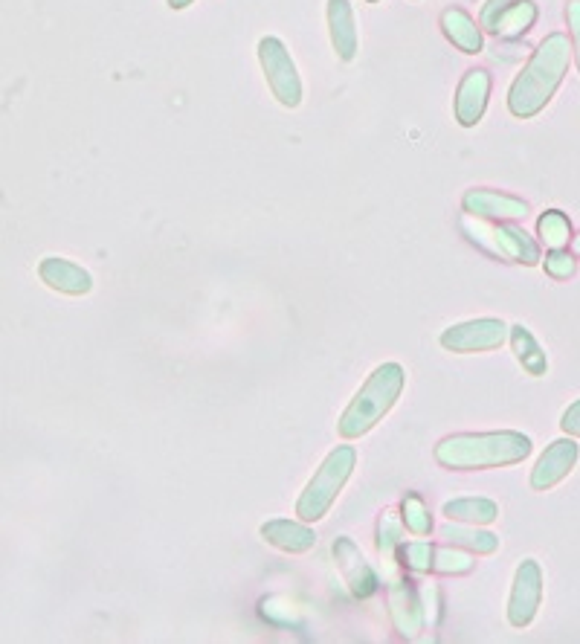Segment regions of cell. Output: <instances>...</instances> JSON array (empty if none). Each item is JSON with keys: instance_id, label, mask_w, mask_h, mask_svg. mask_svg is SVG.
<instances>
[{"instance_id": "1", "label": "cell", "mask_w": 580, "mask_h": 644, "mask_svg": "<svg viewBox=\"0 0 580 644\" xmlns=\"http://www.w3.org/2000/svg\"><path fill=\"white\" fill-rule=\"evenodd\" d=\"M566 70H569V38L554 32L534 50L528 67L511 85V93H508L511 114L520 119L540 114L551 102L557 85L563 82Z\"/></svg>"}, {"instance_id": "2", "label": "cell", "mask_w": 580, "mask_h": 644, "mask_svg": "<svg viewBox=\"0 0 580 644\" xmlns=\"http://www.w3.org/2000/svg\"><path fill=\"white\" fill-rule=\"evenodd\" d=\"M531 453V439L522 433H464L435 447V462L450 470L505 468Z\"/></svg>"}, {"instance_id": "3", "label": "cell", "mask_w": 580, "mask_h": 644, "mask_svg": "<svg viewBox=\"0 0 580 644\" xmlns=\"http://www.w3.org/2000/svg\"><path fill=\"white\" fill-rule=\"evenodd\" d=\"M406 386V372L401 363H383L369 375V381L363 383V389L354 395V401L348 404L337 430L343 439H360L366 436L377 421L392 410L401 398Z\"/></svg>"}, {"instance_id": "4", "label": "cell", "mask_w": 580, "mask_h": 644, "mask_svg": "<svg viewBox=\"0 0 580 644\" xmlns=\"http://www.w3.org/2000/svg\"><path fill=\"white\" fill-rule=\"evenodd\" d=\"M354 465H357V450H354L351 444H343V447L331 450L328 459L319 465L314 479L305 485L302 497L296 502L299 520H305V523H317V520H322V517L331 511L337 494L343 491V485L348 482Z\"/></svg>"}, {"instance_id": "5", "label": "cell", "mask_w": 580, "mask_h": 644, "mask_svg": "<svg viewBox=\"0 0 580 644\" xmlns=\"http://www.w3.org/2000/svg\"><path fill=\"white\" fill-rule=\"evenodd\" d=\"M464 233L473 244L485 247L493 256H502L508 262H522V264H537L540 259V250L537 244L528 238V235L517 230V227H505V224H488L485 218H476L467 215L462 221Z\"/></svg>"}, {"instance_id": "6", "label": "cell", "mask_w": 580, "mask_h": 644, "mask_svg": "<svg viewBox=\"0 0 580 644\" xmlns=\"http://www.w3.org/2000/svg\"><path fill=\"white\" fill-rule=\"evenodd\" d=\"M259 61L273 96L285 108H299V102H302V79H299V70L290 59L288 47L279 38L264 35L259 41Z\"/></svg>"}, {"instance_id": "7", "label": "cell", "mask_w": 580, "mask_h": 644, "mask_svg": "<svg viewBox=\"0 0 580 644\" xmlns=\"http://www.w3.org/2000/svg\"><path fill=\"white\" fill-rule=\"evenodd\" d=\"M508 334H511V328L502 320H470L450 325L441 334V346L456 354L493 352L508 340Z\"/></svg>"}, {"instance_id": "8", "label": "cell", "mask_w": 580, "mask_h": 644, "mask_svg": "<svg viewBox=\"0 0 580 644\" xmlns=\"http://www.w3.org/2000/svg\"><path fill=\"white\" fill-rule=\"evenodd\" d=\"M543 601V572L537 560H522L517 575H514V589L508 601V621L514 627H528L531 618L537 615V607Z\"/></svg>"}, {"instance_id": "9", "label": "cell", "mask_w": 580, "mask_h": 644, "mask_svg": "<svg viewBox=\"0 0 580 644\" xmlns=\"http://www.w3.org/2000/svg\"><path fill=\"white\" fill-rule=\"evenodd\" d=\"M462 206L467 215L485 218V221H514V218L528 215L525 201L514 198V195L493 192V189H470L462 198Z\"/></svg>"}, {"instance_id": "10", "label": "cell", "mask_w": 580, "mask_h": 644, "mask_svg": "<svg viewBox=\"0 0 580 644\" xmlns=\"http://www.w3.org/2000/svg\"><path fill=\"white\" fill-rule=\"evenodd\" d=\"M334 557H337V566H340V572H343V578H346L348 589H351L357 598L375 595V572H372V566L363 560L360 549L354 546L351 537H337V540H334Z\"/></svg>"}, {"instance_id": "11", "label": "cell", "mask_w": 580, "mask_h": 644, "mask_svg": "<svg viewBox=\"0 0 580 644\" xmlns=\"http://www.w3.org/2000/svg\"><path fill=\"white\" fill-rule=\"evenodd\" d=\"M491 96V76L488 70H467L456 93V119L464 128H473L479 119L485 117Z\"/></svg>"}, {"instance_id": "12", "label": "cell", "mask_w": 580, "mask_h": 644, "mask_svg": "<svg viewBox=\"0 0 580 644\" xmlns=\"http://www.w3.org/2000/svg\"><path fill=\"white\" fill-rule=\"evenodd\" d=\"M578 462V444L572 439H557L549 450L540 456L537 468L531 473V488L534 491H549L554 488Z\"/></svg>"}, {"instance_id": "13", "label": "cell", "mask_w": 580, "mask_h": 644, "mask_svg": "<svg viewBox=\"0 0 580 644\" xmlns=\"http://www.w3.org/2000/svg\"><path fill=\"white\" fill-rule=\"evenodd\" d=\"M38 276L47 288L58 293H70V296H82L93 288V276L87 273L82 264L58 259V256H47L38 264Z\"/></svg>"}, {"instance_id": "14", "label": "cell", "mask_w": 580, "mask_h": 644, "mask_svg": "<svg viewBox=\"0 0 580 644\" xmlns=\"http://www.w3.org/2000/svg\"><path fill=\"white\" fill-rule=\"evenodd\" d=\"M328 30H331V44L334 53L343 61L357 56V24H354V9L351 0H328Z\"/></svg>"}, {"instance_id": "15", "label": "cell", "mask_w": 580, "mask_h": 644, "mask_svg": "<svg viewBox=\"0 0 580 644\" xmlns=\"http://www.w3.org/2000/svg\"><path fill=\"white\" fill-rule=\"evenodd\" d=\"M389 607H392V618L398 633L406 639H415L424 627V610L418 601V592L409 586V581H395L392 584V595H389Z\"/></svg>"}, {"instance_id": "16", "label": "cell", "mask_w": 580, "mask_h": 644, "mask_svg": "<svg viewBox=\"0 0 580 644\" xmlns=\"http://www.w3.org/2000/svg\"><path fill=\"white\" fill-rule=\"evenodd\" d=\"M261 537L270 546H276L282 552H290V555H302V552H308V549L317 546L314 528L293 523V520H270V523H264L261 526Z\"/></svg>"}, {"instance_id": "17", "label": "cell", "mask_w": 580, "mask_h": 644, "mask_svg": "<svg viewBox=\"0 0 580 644\" xmlns=\"http://www.w3.org/2000/svg\"><path fill=\"white\" fill-rule=\"evenodd\" d=\"M441 30L462 50V53H482V30L464 9H444L441 12Z\"/></svg>"}, {"instance_id": "18", "label": "cell", "mask_w": 580, "mask_h": 644, "mask_svg": "<svg viewBox=\"0 0 580 644\" xmlns=\"http://www.w3.org/2000/svg\"><path fill=\"white\" fill-rule=\"evenodd\" d=\"M444 517L467 523V526H488V523H493L499 517V508H496V502L482 497L453 499V502L444 505Z\"/></svg>"}, {"instance_id": "19", "label": "cell", "mask_w": 580, "mask_h": 644, "mask_svg": "<svg viewBox=\"0 0 580 644\" xmlns=\"http://www.w3.org/2000/svg\"><path fill=\"white\" fill-rule=\"evenodd\" d=\"M508 337H511V346H514V354H517V360L522 363V369L528 375H546L549 360H546V352L537 346V340L531 337V331L522 328V325H514Z\"/></svg>"}, {"instance_id": "20", "label": "cell", "mask_w": 580, "mask_h": 644, "mask_svg": "<svg viewBox=\"0 0 580 644\" xmlns=\"http://www.w3.org/2000/svg\"><path fill=\"white\" fill-rule=\"evenodd\" d=\"M441 537L453 546L470 549L476 555H493L499 549V537L491 531H479V528H464V526H444Z\"/></svg>"}, {"instance_id": "21", "label": "cell", "mask_w": 580, "mask_h": 644, "mask_svg": "<svg viewBox=\"0 0 580 644\" xmlns=\"http://www.w3.org/2000/svg\"><path fill=\"white\" fill-rule=\"evenodd\" d=\"M537 21V6L528 3V0H517L499 21H496V30L493 35H502V38H520L522 32H528Z\"/></svg>"}, {"instance_id": "22", "label": "cell", "mask_w": 580, "mask_h": 644, "mask_svg": "<svg viewBox=\"0 0 580 644\" xmlns=\"http://www.w3.org/2000/svg\"><path fill=\"white\" fill-rule=\"evenodd\" d=\"M537 233L546 241V247L551 250H563L572 238V227H569V218L560 212V209H551L546 212L540 221H537Z\"/></svg>"}, {"instance_id": "23", "label": "cell", "mask_w": 580, "mask_h": 644, "mask_svg": "<svg viewBox=\"0 0 580 644\" xmlns=\"http://www.w3.org/2000/svg\"><path fill=\"white\" fill-rule=\"evenodd\" d=\"M401 520H404L406 531H412L415 537H424V534L433 531V517H430L424 499L415 497V494H409V497L404 499V514H401Z\"/></svg>"}, {"instance_id": "24", "label": "cell", "mask_w": 580, "mask_h": 644, "mask_svg": "<svg viewBox=\"0 0 580 644\" xmlns=\"http://www.w3.org/2000/svg\"><path fill=\"white\" fill-rule=\"evenodd\" d=\"M473 555L467 552H459V549H433V566L430 572H444V575H464L473 569Z\"/></svg>"}, {"instance_id": "25", "label": "cell", "mask_w": 580, "mask_h": 644, "mask_svg": "<svg viewBox=\"0 0 580 644\" xmlns=\"http://www.w3.org/2000/svg\"><path fill=\"white\" fill-rule=\"evenodd\" d=\"M404 531H401V523H398V517L389 511L383 520H380V526H377V552L386 557L389 563L395 560V549L404 543V537H401Z\"/></svg>"}, {"instance_id": "26", "label": "cell", "mask_w": 580, "mask_h": 644, "mask_svg": "<svg viewBox=\"0 0 580 644\" xmlns=\"http://www.w3.org/2000/svg\"><path fill=\"white\" fill-rule=\"evenodd\" d=\"M433 543H427V540H412V543H401L398 546V555L404 560L406 566L412 569V572H430V566H433Z\"/></svg>"}, {"instance_id": "27", "label": "cell", "mask_w": 580, "mask_h": 644, "mask_svg": "<svg viewBox=\"0 0 580 644\" xmlns=\"http://www.w3.org/2000/svg\"><path fill=\"white\" fill-rule=\"evenodd\" d=\"M514 3H517V0H488V3L482 6L479 27H482V30H488V32L496 30V21H499V18H502V15H505L511 6H514Z\"/></svg>"}, {"instance_id": "28", "label": "cell", "mask_w": 580, "mask_h": 644, "mask_svg": "<svg viewBox=\"0 0 580 644\" xmlns=\"http://www.w3.org/2000/svg\"><path fill=\"white\" fill-rule=\"evenodd\" d=\"M546 270H549L554 279H569L575 273V259L563 250H554L549 259H546Z\"/></svg>"}, {"instance_id": "29", "label": "cell", "mask_w": 580, "mask_h": 644, "mask_svg": "<svg viewBox=\"0 0 580 644\" xmlns=\"http://www.w3.org/2000/svg\"><path fill=\"white\" fill-rule=\"evenodd\" d=\"M566 18H569V30H572V41H575V53H578L580 67V0H572V3H569Z\"/></svg>"}, {"instance_id": "30", "label": "cell", "mask_w": 580, "mask_h": 644, "mask_svg": "<svg viewBox=\"0 0 580 644\" xmlns=\"http://www.w3.org/2000/svg\"><path fill=\"white\" fill-rule=\"evenodd\" d=\"M560 427H563L569 436H580V401L578 404H572L569 410L563 412V421H560Z\"/></svg>"}, {"instance_id": "31", "label": "cell", "mask_w": 580, "mask_h": 644, "mask_svg": "<svg viewBox=\"0 0 580 644\" xmlns=\"http://www.w3.org/2000/svg\"><path fill=\"white\" fill-rule=\"evenodd\" d=\"M189 3H192V0H169V6H172V9H186Z\"/></svg>"}, {"instance_id": "32", "label": "cell", "mask_w": 580, "mask_h": 644, "mask_svg": "<svg viewBox=\"0 0 580 644\" xmlns=\"http://www.w3.org/2000/svg\"><path fill=\"white\" fill-rule=\"evenodd\" d=\"M369 3H377V0H369Z\"/></svg>"}]
</instances>
